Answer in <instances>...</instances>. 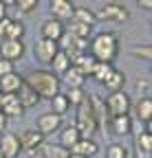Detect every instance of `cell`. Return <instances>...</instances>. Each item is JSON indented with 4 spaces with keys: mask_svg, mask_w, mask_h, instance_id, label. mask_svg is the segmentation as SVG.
I'll return each instance as SVG.
<instances>
[{
    "mask_svg": "<svg viewBox=\"0 0 152 158\" xmlns=\"http://www.w3.org/2000/svg\"><path fill=\"white\" fill-rule=\"evenodd\" d=\"M124 84H126V75L121 73V70H112L108 77H106V81H104V86L110 90V92H115V90H121L124 88Z\"/></svg>",
    "mask_w": 152,
    "mask_h": 158,
    "instance_id": "obj_26",
    "label": "cell"
},
{
    "mask_svg": "<svg viewBox=\"0 0 152 158\" xmlns=\"http://www.w3.org/2000/svg\"><path fill=\"white\" fill-rule=\"evenodd\" d=\"M68 110H71V103L66 101V97H64L62 92H58V94H55V97L51 99V112L60 114V116H64Z\"/></svg>",
    "mask_w": 152,
    "mask_h": 158,
    "instance_id": "obj_28",
    "label": "cell"
},
{
    "mask_svg": "<svg viewBox=\"0 0 152 158\" xmlns=\"http://www.w3.org/2000/svg\"><path fill=\"white\" fill-rule=\"evenodd\" d=\"M24 55V44L22 40H2L0 44V57L7 59V62H15Z\"/></svg>",
    "mask_w": 152,
    "mask_h": 158,
    "instance_id": "obj_10",
    "label": "cell"
},
{
    "mask_svg": "<svg viewBox=\"0 0 152 158\" xmlns=\"http://www.w3.org/2000/svg\"><path fill=\"white\" fill-rule=\"evenodd\" d=\"M64 97H66V101H68L71 106H80V103L86 101V92H84V88H68V92H66Z\"/></svg>",
    "mask_w": 152,
    "mask_h": 158,
    "instance_id": "obj_31",
    "label": "cell"
},
{
    "mask_svg": "<svg viewBox=\"0 0 152 158\" xmlns=\"http://www.w3.org/2000/svg\"><path fill=\"white\" fill-rule=\"evenodd\" d=\"M95 18L106 20V22H117V24H121V22H126V20L130 18V11H128L124 5H119V2H106Z\"/></svg>",
    "mask_w": 152,
    "mask_h": 158,
    "instance_id": "obj_6",
    "label": "cell"
},
{
    "mask_svg": "<svg viewBox=\"0 0 152 158\" xmlns=\"http://www.w3.org/2000/svg\"><path fill=\"white\" fill-rule=\"evenodd\" d=\"M71 57L64 53V51H58L55 53V57L51 59V66H53V70H58V73H64V70H68L71 68Z\"/></svg>",
    "mask_w": 152,
    "mask_h": 158,
    "instance_id": "obj_29",
    "label": "cell"
},
{
    "mask_svg": "<svg viewBox=\"0 0 152 158\" xmlns=\"http://www.w3.org/2000/svg\"><path fill=\"white\" fill-rule=\"evenodd\" d=\"M137 149H139L141 158H148L152 154V134H150V130H143L137 136Z\"/></svg>",
    "mask_w": 152,
    "mask_h": 158,
    "instance_id": "obj_25",
    "label": "cell"
},
{
    "mask_svg": "<svg viewBox=\"0 0 152 158\" xmlns=\"http://www.w3.org/2000/svg\"><path fill=\"white\" fill-rule=\"evenodd\" d=\"M18 141H20V147H22L24 152L35 154L37 149H40V145L44 143V136L33 127V130H24L20 136H18Z\"/></svg>",
    "mask_w": 152,
    "mask_h": 158,
    "instance_id": "obj_9",
    "label": "cell"
},
{
    "mask_svg": "<svg viewBox=\"0 0 152 158\" xmlns=\"http://www.w3.org/2000/svg\"><path fill=\"white\" fill-rule=\"evenodd\" d=\"M62 127V116L55 114V112H46V114H40L35 121V130L40 132L42 136H49V134H55Z\"/></svg>",
    "mask_w": 152,
    "mask_h": 158,
    "instance_id": "obj_8",
    "label": "cell"
},
{
    "mask_svg": "<svg viewBox=\"0 0 152 158\" xmlns=\"http://www.w3.org/2000/svg\"><path fill=\"white\" fill-rule=\"evenodd\" d=\"M80 132H77V127H75V125H68V127H64L62 130V136H60V145L62 147H66V149H71L75 143H77L80 141Z\"/></svg>",
    "mask_w": 152,
    "mask_h": 158,
    "instance_id": "obj_24",
    "label": "cell"
},
{
    "mask_svg": "<svg viewBox=\"0 0 152 158\" xmlns=\"http://www.w3.org/2000/svg\"><path fill=\"white\" fill-rule=\"evenodd\" d=\"M137 5H139L143 11H150V9H152V0H137Z\"/></svg>",
    "mask_w": 152,
    "mask_h": 158,
    "instance_id": "obj_38",
    "label": "cell"
},
{
    "mask_svg": "<svg viewBox=\"0 0 152 158\" xmlns=\"http://www.w3.org/2000/svg\"><path fill=\"white\" fill-rule=\"evenodd\" d=\"M24 79L18 75V73H7L0 77V94H15L18 90H20Z\"/></svg>",
    "mask_w": 152,
    "mask_h": 158,
    "instance_id": "obj_16",
    "label": "cell"
},
{
    "mask_svg": "<svg viewBox=\"0 0 152 158\" xmlns=\"http://www.w3.org/2000/svg\"><path fill=\"white\" fill-rule=\"evenodd\" d=\"M15 7L20 9L22 13H31L37 7V0H15Z\"/></svg>",
    "mask_w": 152,
    "mask_h": 158,
    "instance_id": "obj_34",
    "label": "cell"
},
{
    "mask_svg": "<svg viewBox=\"0 0 152 158\" xmlns=\"http://www.w3.org/2000/svg\"><path fill=\"white\" fill-rule=\"evenodd\" d=\"M64 31H66L64 29V22H60L58 18H49L46 22L42 24V37L44 40H53V42H58Z\"/></svg>",
    "mask_w": 152,
    "mask_h": 158,
    "instance_id": "obj_17",
    "label": "cell"
},
{
    "mask_svg": "<svg viewBox=\"0 0 152 158\" xmlns=\"http://www.w3.org/2000/svg\"><path fill=\"white\" fill-rule=\"evenodd\" d=\"M71 20H75V22H82V24H86V27H95V22H97V18H95V13L90 11V9H86V7H77L73 11V18Z\"/></svg>",
    "mask_w": 152,
    "mask_h": 158,
    "instance_id": "obj_23",
    "label": "cell"
},
{
    "mask_svg": "<svg viewBox=\"0 0 152 158\" xmlns=\"http://www.w3.org/2000/svg\"><path fill=\"white\" fill-rule=\"evenodd\" d=\"M24 84L31 86L40 99H53L55 94L60 92V79L55 73L49 70H31L24 77Z\"/></svg>",
    "mask_w": 152,
    "mask_h": 158,
    "instance_id": "obj_2",
    "label": "cell"
},
{
    "mask_svg": "<svg viewBox=\"0 0 152 158\" xmlns=\"http://www.w3.org/2000/svg\"><path fill=\"white\" fill-rule=\"evenodd\" d=\"M77 73H82L84 77H90V73H93V66H95V59H93V55L90 53H82V55H77L73 59V64H71Z\"/></svg>",
    "mask_w": 152,
    "mask_h": 158,
    "instance_id": "obj_19",
    "label": "cell"
},
{
    "mask_svg": "<svg viewBox=\"0 0 152 158\" xmlns=\"http://www.w3.org/2000/svg\"><path fill=\"white\" fill-rule=\"evenodd\" d=\"M68 33L75 37H88L90 35V27L82 24V22H75V20H68Z\"/></svg>",
    "mask_w": 152,
    "mask_h": 158,
    "instance_id": "obj_32",
    "label": "cell"
},
{
    "mask_svg": "<svg viewBox=\"0 0 152 158\" xmlns=\"http://www.w3.org/2000/svg\"><path fill=\"white\" fill-rule=\"evenodd\" d=\"M88 42H90L88 37H75V35H71L68 31H64L62 37L58 40V48L64 51V53L71 57V62H73L77 55L88 53Z\"/></svg>",
    "mask_w": 152,
    "mask_h": 158,
    "instance_id": "obj_4",
    "label": "cell"
},
{
    "mask_svg": "<svg viewBox=\"0 0 152 158\" xmlns=\"http://www.w3.org/2000/svg\"><path fill=\"white\" fill-rule=\"evenodd\" d=\"M108 132H112L115 136H128L132 132V118L130 114H121V116H110L108 118Z\"/></svg>",
    "mask_w": 152,
    "mask_h": 158,
    "instance_id": "obj_12",
    "label": "cell"
},
{
    "mask_svg": "<svg viewBox=\"0 0 152 158\" xmlns=\"http://www.w3.org/2000/svg\"><path fill=\"white\" fill-rule=\"evenodd\" d=\"M7 73H13V62H7V59L0 57V77L7 75Z\"/></svg>",
    "mask_w": 152,
    "mask_h": 158,
    "instance_id": "obj_36",
    "label": "cell"
},
{
    "mask_svg": "<svg viewBox=\"0 0 152 158\" xmlns=\"http://www.w3.org/2000/svg\"><path fill=\"white\" fill-rule=\"evenodd\" d=\"M132 53H135L137 57H141V59H145V62H150V59H152V48H150V46H135V48H132Z\"/></svg>",
    "mask_w": 152,
    "mask_h": 158,
    "instance_id": "obj_35",
    "label": "cell"
},
{
    "mask_svg": "<svg viewBox=\"0 0 152 158\" xmlns=\"http://www.w3.org/2000/svg\"><path fill=\"white\" fill-rule=\"evenodd\" d=\"M68 152L77 154V156H84V158H95L97 152H99V145H97V141H93V138H80Z\"/></svg>",
    "mask_w": 152,
    "mask_h": 158,
    "instance_id": "obj_15",
    "label": "cell"
},
{
    "mask_svg": "<svg viewBox=\"0 0 152 158\" xmlns=\"http://www.w3.org/2000/svg\"><path fill=\"white\" fill-rule=\"evenodd\" d=\"M0 112H2L7 118H18V116H22L24 108L22 103L18 101V97L15 94H0Z\"/></svg>",
    "mask_w": 152,
    "mask_h": 158,
    "instance_id": "obj_11",
    "label": "cell"
},
{
    "mask_svg": "<svg viewBox=\"0 0 152 158\" xmlns=\"http://www.w3.org/2000/svg\"><path fill=\"white\" fill-rule=\"evenodd\" d=\"M49 9H51V15L58 18L60 22H64V20L68 22V20L73 18V11H75V7H73L71 0H51Z\"/></svg>",
    "mask_w": 152,
    "mask_h": 158,
    "instance_id": "obj_14",
    "label": "cell"
},
{
    "mask_svg": "<svg viewBox=\"0 0 152 158\" xmlns=\"http://www.w3.org/2000/svg\"><path fill=\"white\" fill-rule=\"evenodd\" d=\"M88 53L93 55L95 62H106L112 64L115 57L119 55V40L115 33H99L95 35L90 42H88Z\"/></svg>",
    "mask_w": 152,
    "mask_h": 158,
    "instance_id": "obj_1",
    "label": "cell"
},
{
    "mask_svg": "<svg viewBox=\"0 0 152 158\" xmlns=\"http://www.w3.org/2000/svg\"><path fill=\"white\" fill-rule=\"evenodd\" d=\"M135 112H137L139 123H150V118H152V99L150 97L139 99L137 106H135Z\"/></svg>",
    "mask_w": 152,
    "mask_h": 158,
    "instance_id": "obj_21",
    "label": "cell"
},
{
    "mask_svg": "<svg viewBox=\"0 0 152 158\" xmlns=\"http://www.w3.org/2000/svg\"><path fill=\"white\" fill-rule=\"evenodd\" d=\"M0 2H2L5 7H11V5H15V0H0Z\"/></svg>",
    "mask_w": 152,
    "mask_h": 158,
    "instance_id": "obj_40",
    "label": "cell"
},
{
    "mask_svg": "<svg viewBox=\"0 0 152 158\" xmlns=\"http://www.w3.org/2000/svg\"><path fill=\"white\" fill-rule=\"evenodd\" d=\"M5 127H7V116L0 112V132H5Z\"/></svg>",
    "mask_w": 152,
    "mask_h": 158,
    "instance_id": "obj_39",
    "label": "cell"
},
{
    "mask_svg": "<svg viewBox=\"0 0 152 158\" xmlns=\"http://www.w3.org/2000/svg\"><path fill=\"white\" fill-rule=\"evenodd\" d=\"M62 81H64L68 88H84L86 77H84L82 73H77V70L71 66L68 70H64V73H62Z\"/></svg>",
    "mask_w": 152,
    "mask_h": 158,
    "instance_id": "obj_22",
    "label": "cell"
},
{
    "mask_svg": "<svg viewBox=\"0 0 152 158\" xmlns=\"http://www.w3.org/2000/svg\"><path fill=\"white\" fill-rule=\"evenodd\" d=\"M22 35H24V24L20 20L11 18V22H9L7 31H5V40H22Z\"/></svg>",
    "mask_w": 152,
    "mask_h": 158,
    "instance_id": "obj_30",
    "label": "cell"
},
{
    "mask_svg": "<svg viewBox=\"0 0 152 158\" xmlns=\"http://www.w3.org/2000/svg\"><path fill=\"white\" fill-rule=\"evenodd\" d=\"M106 112L108 116H121V114H130V108H132V101L130 97L124 92V90H115L106 97Z\"/></svg>",
    "mask_w": 152,
    "mask_h": 158,
    "instance_id": "obj_5",
    "label": "cell"
},
{
    "mask_svg": "<svg viewBox=\"0 0 152 158\" xmlns=\"http://www.w3.org/2000/svg\"><path fill=\"white\" fill-rule=\"evenodd\" d=\"M9 22H11V18H0V37H5V31H7V27H9Z\"/></svg>",
    "mask_w": 152,
    "mask_h": 158,
    "instance_id": "obj_37",
    "label": "cell"
},
{
    "mask_svg": "<svg viewBox=\"0 0 152 158\" xmlns=\"http://www.w3.org/2000/svg\"><path fill=\"white\" fill-rule=\"evenodd\" d=\"M37 152L42 154V158H68V154H71L60 143H42Z\"/></svg>",
    "mask_w": 152,
    "mask_h": 158,
    "instance_id": "obj_20",
    "label": "cell"
},
{
    "mask_svg": "<svg viewBox=\"0 0 152 158\" xmlns=\"http://www.w3.org/2000/svg\"><path fill=\"white\" fill-rule=\"evenodd\" d=\"M20 141H18V134H2L0 136V152H2L5 158H18V154H20Z\"/></svg>",
    "mask_w": 152,
    "mask_h": 158,
    "instance_id": "obj_13",
    "label": "cell"
},
{
    "mask_svg": "<svg viewBox=\"0 0 152 158\" xmlns=\"http://www.w3.org/2000/svg\"><path fill=\"white\" fill-rule=\"evenodd\" d=\"M106 158H128V149L121 143H112L106 149Z\"/></svg>",
    "mask_w": 152,
    "mask_h": 158,
    "instance_id": "obj_33",
    "label": "cell"
},
{
    "mask_svg": "<svg viewBox=\"0 0 152 158\" xmlns=\"http://www.w3.org/2000/svg\"><path fill=\"white\" fill-rule=\"evenodd\" d=\"M5 11H7V7H5L2 2H0V18H5Z\"/></svg>",
    "mask_w": 152,
    "mask_h": 158,
    "instance_id": "obj_41",
    "label": "cell"
},
{
    "mask_svg": "<svg viewBox=\"0 0 152 158\" xmlns=\"http://www.w3.org/2000/svg\"><path fill=\"white\" fill-rule=\"evenodd\" d=\"M58 42H53V40H35V44H33V53H35V59L40 64H51V59L55 57V53H58Z\"/></svg>",
    "mask_w": 152,
    "mask_h": 158,
    "instance_id": "obj_7",
    "label": "cell"
},
{
    "mask_svg": "<svg viewBox=\"0 0 152 158\" xmlns=\"http://www.w3.org/2000/svg\"><path fill=\"white\" fill-rule=\"evenodd\" d=\"M15 97H18V101L22 103V108H33V106L40 103V97H37V92H35L31 86H27L24 81H22L20 90L15 92Z\"/></svg>",
    "mask_w": 152,
    "mask_h": 158,
    "instance_id": "obj_18",
    "label": "cell"
},
{
    "mask_svg": "<svg viewBox=\"0 0 152 158\" xmlns=\"http://www.w3.org/2000/svg\"><path fill=\"white\" fill-rule=\"evenodd\" d=\"M75 127H77V132H80L82 138H93V134L97 132L99 123H97V118H95L88 101H84V103L77 106V121H75Z\"/></svg>",
    "mask_w": 152,
    "mask_h": 158,
    "instance_id": "obj_3",
    "label": "cell"
},
{
    "mask_svg": "<svg viewBox=\"0 0 152 158\" xmlns=\"http://www.w3.org/2000/svg\"><path fill=\"white\" fill-rule=\"evenodd\" d=\"M68 158H84V156H77V154H68Z\"/></svg>",
    "mask_w": 152,
    "mask_h": 158,
    "instance_id": "obj_42",
    "label": "cell"
},
{
    "mask_svg": "<svg viewBox=\"0 0 152 158\" xmlns=\"http://www.w3.org/2000/svg\"><path fill=\"white\" fill-rule=\"evenodd\" d=\"M0 158H5V156H2V152H0Z\"/></svg>",
    "mask_w": 152,
    "mask_h": 158,
    "instance_id": "obj_43",
    "label": "cell"
},
{
    "mask_svg": "<svg viewBox=\"0 0 152 158\" xmlns=\"http://www.w3.org/2000/svg\"><path fill=\"white\" fill-rule=\"evenodd\" d=\"M115 70L112 68V64H106V62H95V66H93V73H90V77L95 79V81H99V84H104L106 81V77Z\"/></svg>",
    "mask_w": 152,
    "mask_h": 158,
    "instance_id": "obj_27",
    "label": "cell"
}]
</instances>
